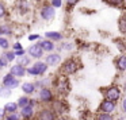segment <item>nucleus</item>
Listing matches in <instances>:
<instances>
[{"label":"nucleus","mask_w":126,"mask_h":120,"mask_svg":"<svg viewBox=\"0 0 126 120\" xmlns=\"http://www.w3.org/2000/svg\"><path fill=\"white\" fill-rule=\"evenodd\" d=\"M79 69V65L75 62L73 60H68L63 63L61 66V73L65 74V76H71V74H75Z\"/></svg>","instance_id":"obj_1"},{"label":"nucleus","mask_w":126,"mask_h":120,"mask_svg":"<svg viewBox=\"0 0 126 120\" xmlns=\"http://www.w3.org/2000/svg\"><path fill=\"white\" fill-rule=\"evenodd\" d=\"M100 90L104 93V97L109 98V100H112V101H117L118 98H119V96H121L119 88L115 86V85H111V86L106 88V89H100Z\"/></svg>","instance_id":"obj_2"},{"label":"nucleus","mask_w":126,"mask_h":120,"mask_svg":"<svg viewBox=\"0 0 126 120\" xmlns=\"http://www.w3.org/2000/svg\"><path fill=\"white\" fill-rule=\"evenodd\" d=\"M47 70V63L45 62H35L33 68H30L27 70V73H30L31 76H39V74H44Z\"/></svg>","instance_id":"obj_3"},{"label":"nucleus","mask_w":126,"mask_h":120,"mask_svg":"<svg viewBox=\"0 0 126 120\" xmlns=\"http://www.w3.org/2000/svg\"><path fill=\"white\" fill-rule=\"evenodd\" d=\"M56 16V11L54 7L52 4H47V6H44L41 8V18L45 20H52L53 18Z\"/></svg>","instance_id":"obj_4"},{"label":"nucleus","mask_w":126,"mask_h":120,"mask_svg":"<svg viewBox=\"0 0 126 120\" xmlns=\"http://www.w3.org/2000/svg\"><path fill=\"white\" fill-rule=\"evenodd\" d=\"M56 86H57L58 92H63V93L69 90V80L66 78L65 74L58 77V81H57V84H56Z\"/></svg>","instance_id":"obj_5"},{"label":"nucleus","mask_w":126,"mask_h":120,"mask_svg":"<svg viewBox=\"0 0 126 120\" xmlns=\"http://www.w3.org/2000/svg\"><path fill=\"white\" fill-rule=\"evenodd\" d=\"M18 80L15 78V76L14 74H7L6 77L3 78V86L4 88H7V89H11V88H16L18 86Z\"/></svg>","instance_id":"obj_6"},{"label":"nucleus","mask_w":126,"mask_h":120,"mask_svg":"<svg viewBox=\"0 0 126 120\" xmlns=\"http://www.w3.org/2000/svg\"><path fill=\"white\" fill-rule=\"evenodd\" d=\"M115 109V101L109 100V98H104L100 103V111L102 112H107V113H111Z\"/></svg>","instance_id":"obj_7"},{"label":"nucleus","mask_w":126,"mask_h":120,"mask_svg":"<svg viewBox=\"0 0 126 120\" xmlns=\"http://www.w3.org/2000/svg\"><path fill=\"white\" fill-rule=\"evenodd\" d=\"M27 51H29V54H30L31 57H34V58H41L42 54H44V49L41 47V45H39V43L31 45V46L27 49Z\"/></svg>","instance_id":"obj_8"},{"label":"nucleus","mask_w":126,"mask_h":120,"mask_svg":"<svg viewBox=\"0 0 126 120\" xmlns=\"http://www.w3.org/2000/svg\"><path fill=\"white\" fill-rule=\"evenodd\" d=\"M38 120H56V113L52 109H42L38 113Z\"/></svg>","instance_id":"obj_9"},{"label":"nucleus","mask_w":126,"mask_h":120,"mask_svg":"<svg viewBox=\"0 0 126 120\" xmlns=\"http://www.w3.org/2000/svg\"><path fill=\"white\" fill-rule=\"evenodd\" d=\"M39 98H41V101H44V103H50V101L53 100V93H52V90L47 89V88L41 89V92H39Z\"/></svg>","instance_id":"obj_10"},{"label":"nucleus","mask_w":126,"mask_h":120,"mask_svg":"<svg viewBox=\"0 0 126 120\" xmlns=\"http://www.w3.org/2000/svg\"><path fill=\"white\" fill-rule=\"evenodd\" d=\"M10 73L14 74L15 77H22V76H25L26 69H25V66H23V65L16 63V65H14V66L11 68V72H10Z\"/></svg>","instance_id":"obj_11"},{"label":"nucleus","mask_w":126,"mask_h":120,"mask_svg":"<svg viewBox=\"0 0 126 120\" xmlns=\"http://www.w3.org/2000/svg\"><path fill=\"white\" fill-rule=\"evenodd\" d=\"M34 111H33V105L31 104H29V105L23 107L22 108V116L25 117V119H30L31 116H33Z\"/></svg>","instance_id":"obj_12"},{"label":"nucleus","mask_w":126,"mask_h":120,"mask_svg":"<svg viewBox=\"0 0 126 120\" xmlns=\"http://www.w3.org/2000/svg\"><path fill=\"white\" fill-rule=\"evenodd\" d=\"M115 65H117V69H118V70H121V72L126 70V55H121V57L117 60Z\"/></svg>","instance_id":"obj_13"},{"label":"nucleus","mask_w":126,"mask_h":120,"mask_svg":"<svg viewBox=\"0 0 126 120\" xmlns=\"http://www.w3.org/2000/svg\"><path fill=\"white\" fill-rule=\"evenodd\" d=\"M45 36L47 39H50V41H60V39H63V34L56 33V31H49V33L45 34Z\"/></svg>","instance_id":"obj_14"},{"label":"nucleus","mask_w":126,"mask_h":120,"mask_svg":"<svg viewBox=\"0 0 126 120\" xmlns=\"http://www.w3.org/2000/svg\"><path fill=\"white\" fill-rule=\"evenodd\" d=\"M60 61H61V58H60V55H58V54H50V55H47V57H46L47 65H57Z\"/></svg>","instance_id":"obj_15"},{"label":"nucleus","mask_w":126,"mask_h":120,"mask_svg":"<svg viewBox=\"0 0 126 120\" xmlns=\"http://www.w3.org/2000/svg\"><path fill=\"white\" fill-rule=\"evenodd\" d=\"M39 45H41V47L44 49V51H52V50L54 49L53 42L52 41H47V38H46V41H41V42H39Z\"/></svg>","instance_id":"obj_16"},{"label":"nucleus","mask_w":126,"mask_h":120,"mask_svg":"<svg viewBox=\"0 0 126 120\" xmlns=\"http://www.w3.org/2000/svg\"><path fill=\"white\" fill-rule=\"evenodd\" d=\"M22 89L26 95H30V93H33L34 90H35V85H34L33 82H25V84L22 85Z\"/></svg>","instance_id":"obj_17"},{"label":"nucleus","mask_w":126,"mask_h":120,"mask_svg":"<svg viewBox=\"0 0 126 120\" xmlns=\"http://www.w3.org/2000/svg\"><path fill=\"white\" fill-rule=\"evenodd\" d=\"M118 28L122 34H126V16H121L118 20Z\"/></svg>","instance_id":"obj_18"},{"label":"nucleus","mask_w":126,"mask_h":120,"mask_svg":"<svg viewBox=\"0 0 126 120\" xmlns=\"http://www.w3.org/2000/svg\"><path fill=\"white\" fill-rule=\"evenodd\" d=\"M18 104H15V103H8L6 107H4V109H6V112H10V113H12V112H16V109H18Z\"/></svg>","instance_id":"obj_19"},{"label":"nucleus","mask_w":126,"mask_h":120,"mask_svg":"<svg viewBox=\"0 0 126 120\" xmlns=\"http://www.w3.org/2000/svg\"><path fill=\"white\" fill-rule=\"evenodd\" d=\"M98 120H114V119H112V116L110 113H107V112H100V113L98 115Z\"/></svg>","instance_id":"obj_20"},{"label":"nucleus","mask_w":126,"mask_h":120,"mask_svg":"<svg viewBox=\"0 0 126 120\" xmlns=\"http://www.w3.org/2000/svg\"><path fill=\"white\" fill-rule=\"evenodd\" d=\"M104 1L114 7H122V4H123V0H104Z\"/></svg>","instance_id":"obj_21"},{"label":"nucleus","mask_w":126,"mask_h":120,"mask_svg":"<svg viewBox=\"0 0 126 120\" xmlns=\"http://www.w3.org/2000/svg\"><path fill=\"white\" fill-rule=\"evenodd\" d=\"M29 104H30V100H29V97H26V96L25 97H20L19 100H18V105L22 107V108L26 105H29Z\"/></svg>","instance_id":"obj_22"},{"label":"nucleus","mask_w":126,"mask_h":120,"mask_svg":"<svg viewBox=\"0 0 126 120\" xmlns=\"http://www.w3.org/2000/svg\"><path fill=\"white\" fill-rule=\"evenodd\" d=\"M8 62H11V61L8 60V57H7V54L4 53L1 57H0V63H1V66H7L8 65Z\"/></svg>","instance_id":"obj_23"},{"label":"nucleus","mask_w":126,"mask_h":120,"mask_svg":"<svg viewBox=\"0 0 126 120\" xmlns=\"http://www.w3.org/2000/svg\"><path fill=\"white\" fill-rule=\"evenodd\" d=\"M10 43L7 41V38H3V36H0V47L1 49H8Z\"/></svg>","instance_id":"obj_24"},{"label":"nucleus","mask_w":126,"mask_h":120,"mask_svg":"<svg viewBox=\"0 0 126 120\" xmlns=\"http://www.w3.org/2000/svg\"><path fill=\"white\" fill-rule=\"evenodd\" d=\"M66 1V7H68V10H71L72 7H75L77 3H79L80 0H65Z\"/></svg>","instance_id":"obj_25"},{"label":"nucleus","mask_w":126,"mask_h":120,"mask_svg":"<svg viewBox=\"0 0 126 120\" xmlns=\"http://www.w3.org/2000/svg\"><path fill=\"white\" fill-rule=\"evenodd\" d=\"M6 14H7V8H6V6H4V3H1V1H0V18L6 16Z\"/></svg>","instance_id":"obj_26"},{"label":"nucleus","mask_w":126,"mask_h":120,"mask_svg":"<svg viewBox=\"0 0 126 120\" xmlns=\"http://www.w3.org/2000/svg\"><path fill=\"white\" fill-rule=\"evenodd\" d=\"M29 62H30V58H29V57H25V55H22V58L19 60V63H20V65H23V66H25V65H29Z\"/></svg>","instance_id":"obj_27"},{"label":"nucleus","mask_w":126,"mask_h":120,"mask_svg":"<svg viewBox=\"0 0 126 120\" xmlns=\"http://www.w3.org/2000/svg\"><path fill=\"white\" fill-rule=\"evenodd\" d=\"M6 120H19V116L16 115V112H12L10 116H7L6 117Z\"/></svg>","instance_id":"obj_28"},{"label":"nucleus","mask_w":126,"mask_h":120,"mask_svg":"<svg viewBox=\"0 0 126 120\" xmlns=\"http://www.w3.org/2000/svg\"><path fill=\"white\" fill-rule=\"evenodd\" d=\"M0 34H11V30L7 26H1L0 27Z\"/></svg>","instance_id":"obj_29"},{"label":"nucleus","mask_w":126,"mask_h":120,"mask_svg":"<svg viewBox=\"0 0 126 120\" xmlns=\"http://www.w3.org/2000/svg\"><path fill=\"white\" fill-rule=\"evenodd\" d=\"M61 4H63V1H61V0H52V6L54 7V8L61 7Z\"/></svg>","instance_id":"obj_30"},{"label":"nucleus","mask_w":126,"mask_h":120,"mask_svg":"<svg viewBox=\"0 0 126 120\" xmlns=\"http://www.w3.org/2000/svg\"><path fill=\"white\" fill-rule=\"evenodd\" d=\"M6 54H7V57H8L10 61H12L15 58V55H16V54H15V51H7Z\"/></svg>","instance_id":"obj_31"},{"label":"nucleus","mask_w":126,"mask_h":120,"mask_svg":"<svg viewBox=\"0 0 126 120\" xmlns=\"http://www.w3.org/2000/svg\"><path fill=\"white\" fill-rule=\"evenodd\" d=\"M15 54H16V55H19V57H22V55H25V50H23V49L16 50V51H15Z\"/></svg>","instance_id":"obj_32"},{"label":"nucleus","mask_w":126,"mask_h":120,"mask_svg":"<svg viewBox=\"0 0 126 120\" xmlns=\"http://www.w3.org/2000/svg\"><path fill=\"white\" fill-rule=\"evenodd\" d=\"M34 39H39V35H38V34H37V35L34 34V35H30V36H29V41H34Z\"/></svg>","instance_id":"obj_33"},{"label":"nucleus","mask_w":126,"mask_h":120,"mask_svg":"<svg viewBox=\"0 0 126 120\" xmlns=\"http://www.w3.org/2000/svg\"><path fill=\"white\" fill-rule=\"evenodd\" d=\"M20 49H22V46H20V43H19V42H16V43L14 45V50H20Z\"/></svg>","instance_id":"obj_34"},{"label":"nucleus","mask_w":126,"mask_h":120,"mask_svg":"<svg viewBox=\"0 0 126 120\" xmlns=\"http://www.w3.org/2000/svg\"><path fill=\"white\" fill-rule=\"evenodd\" d=\"M122 109H123V112H126V98L122 101Z\"/></svg>","instance_id":"obj_35"},{"label":"nucleus","mask_w":126,"mask_h":120,"mask_svg":"<svg viewBox=\"0 0 126 120\" xmlns=\"http://www.w3.org/2000/svg\"><path fill=\"white\" fill-rule=\"evenodd\" d=\"M4 113H6V109H4V108H3V109H0V117H3Z\"/></svg>","instance_id":"obj_36"},{"label":"nucleus","mask_w":126,"mask_h":120,"mask_svg":"<svg viewBox=\"0 0 126 120\" xmlns=\"http://www.w3.org/2000/svg\"><path fill=\"white\" fill-rule=\"evenodd\" d=\"M58 120H69V119H66V117H60Z\"/></svg>","instance_id":"obj_37"},{"label":"nucleus","mask_w":126,"mask_h":120,"mask_svg":"<svg viewBox=\"0 0 126 120\" xmlns=\"http://www.w3.org/2000/svg\"><path fill=\"white\" fill-rule=\"evenodd\" d=\"M0 68H1V63H0Z\"/></svg>","instance_id":"obj_38"}]
</instances>
